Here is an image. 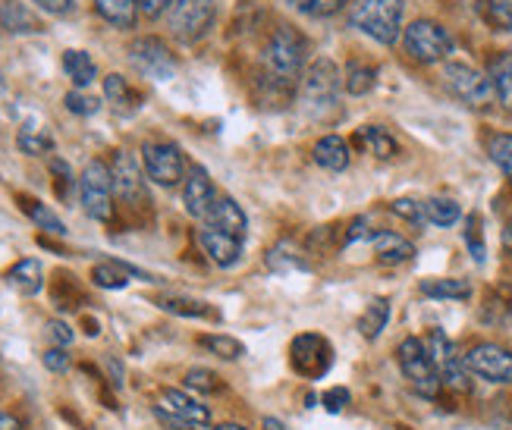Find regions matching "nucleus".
<instances>
[{"label":"nucleus","instance_id":"2eb2a0df","mask_svg":"<svg viewBox=\"0 0 512 430\" xmlns=\"http://www.w3.org/2000/svg\"><path fill=\"white\" fill-rule=\"evenodd\" d=\"M158 412L170 415V418H180L192 427H208L211 424V412H208V405H202L198 399L186 396L183 390H164L161 399H158Z\"/></svg>","mask_w":512,"mask_h":430},{"label":"nucleus","instance_id":"dca6fc26","mask_svg":"<svg viewBox=\"0 0 512 430\" xmlns=\"http://www.w3.org/2000/svg\"><path fill=\"white\" fill-rule=\"evenodd\" d=\"M198 245L205 248V255L217 267H233L242 258V239H236L230 233H220V230H214V226H205V230H198Z\"/></svg>","mask_w":512,"mask_h":430},{"label":"nucleus","instance_id":"2f4dec72","mask_svg":"<svg viewBox=\"0 0 512 430\" xmlns=\"http://www.w3.org/2000/svg\"><path fill=\"white\" fill-rule=\"evenodd\" d=\"M359 142L374 154V157H381V161H390V157L396 154V142H393V135L381 126H365L359 129Z\"/></svg>","mask_w":512,"mask_h":430},{"label":"nucleus","instance_id":"864d4df0","mask_svg":"<svg viewBox=\"0 0 512 430\" xmlns=\"http://www.w3.org/2000/svg\"><path fill=\"white\" fill-rule=\"evenodd\" d=\"M261 427H264V430H286L280 418H264V424H261Z\"/></svg>","mask_w":512,"mask_h":430},{"label":"nucleus","instance_id":"4468645a","mask_svg":"<svg viewBox=\"0 0 512 430\" xmlns=\"http://www.w3.org/2000/svg\"><path fill=\"white\" fill-rule=\"evenodd\" d=\"M110 176H114L117 198H123L129 208H139V205H145V201H148L142 167L136 164V157H132L129 151H117L114 164H110Z\"/></svg>","mask_w":512,"mask_h":430},{"label":"nucleus","instance_id":"c85d7f7f","mask_svg":"<svg viewBox=\"0 0 512 430\" xmlns=\"http://www.w3.org/2000/svg\"><path fill=\"white\" fill-rule=\"evenodd\" d=\"M421 296L428 299H450V302H465L472 296V286L465 280H425L421 283Z\"/></svg>","mask_w":512,"mask_h":430},{"label":"nucleus","instance_id":"c756f323","mask_svg":"<svg viewBox=\"0 0 512 430\" xmlns=\"http://www.w3.org/2000/svg\"><path fill=\"white\" fill-rule=\"evenodd\" d=\"M387 321H390V302L387 299H371L365 314L359 318V333L365 339H377V336H381V330L387 327Z\"/></svg>","mask_w":512,"mask_h":430},{"label":"nucleus","instance_id":"0eeeda50","mask_svg":"<svg viewBox=\"0 0 512 430\" xmlns=\"http://www.w3.org/2000/svg\"><path fill=\"white\" fill-rule=\"evenodd\" d=\"M443 82L453 92V98H459L465 107L472 110H484L494 104V85L484 73H478L469 63H447L443 66Z\"/></svg>","mask_w":512,"mask_h":430},{"label":"nucleus","instance_id":"412c9836","mask_svg":"<svg viewBox=\"0 0 512 430\" xmlns=\"http://www.w3.org/2000/svg\"><path fill=\"white\" fill-rule=\"evenodd\" d=\"M7 283L22 292V296H35V292H41V283H44V270H41V261L35 258H22L10 267L7 274Z\"/></svg>","mask_w":512,"mask_h":430},{"label":"nucleus","instance_id":"f257e3e1","mask_svg":"<svg viewBox=\"0 0 512 430\" xmlns=\"http://www.w3.org/2000/svg\"><path fill=\"white\" fill-rule=\"evenodd\" d=\"M406 0H352L349 22L377 44H396L403 32Z\"/></svg>","mask_w":512,"mask_h":430},{"label":"nucleus","instance_id":"423d86ee","mask_svg":"<svg viewBox=\"0 0 512 430\" xmlns=\"http://www.w3.org/2000/svg\"><path fill=\"white\" fill-rule=\"evenodd\" d=\"M340 70L337 63L327 60V57H318L315 63L308 66V73L302 79V104L308 110H333L337 107V98H340Z\"/></svg>","mask_w":512,"mask_h":430},{"label":"nucleus","instance_id":"37998d69","mask_svg":"<svg viewBox=\"0 0 512 430\" xmlns=\"http://www.w3.org/2000/svg\"><path fill=\"white\" fill-rule=\"evenodd\" d=\"M296 7L308 16H333L343 7V0H296Z\"/></svg>","mask_w":512,"mask_h":430},{"label":"nucleus","instance_id":"4be33fe9","mask_svg":"<svg viewBox=\"0 0 512 430\" xmlns=\"http://www.w3.org/2000/svg\"><path fill=\"white\" fill-rule=\"evenodd\" d=\"M487 79L494 85V98L512 110V54L503 51L497 57H491V66H487Z\"/></svg>","mask_w":512,"mask_h":430},{"label":"nucleus","instance_id":"f3484780","mask_svg":"<svg viewBox=\"0 0 512 430\" xmlns=\"http://www.w3.org/2000/svg\"><path fill=\"white\" fill-rule=\"evenodd\" d=\"M214 186H211V179L205 173V167H192L189 176H186V189H183V205L192 217L198 220H205L211 205H214Z\"/></svg>","mask_w":512,"mask_h":430},{"label":"nucleus","instance_id":"aec40b11","mask_svg":"<svg viewBox=\"0 0 512 430\" xmlns=\"http://www.w3.org/2000/svg\"><path fill=\"white\" fill-rule=\"evenodd\" d=\"M349 145L340 139V135H324V139L315 145V164L330 170V173H343L349 167Z\"/></svg>","mask_w":512,"mask_h":430},{"label":"nucleus","instance_id":"49530a36","mask_svg":"<svg viewBox=\"0 0 512 430\" xmlns=\"http://www.w3.org/2000/svg\"><path fill=\"white\" fill-rule=\"evenodd\" d=\"M41 361H44V368L54 371V374L70 371V355H66V349H60V346H54V349L44 352V355H41Z\"/></svg>","mask_w":512,"mask_h":430},{"label":"nucleus","instance_id":"b1692460","mask_svg":"<svg viewBox=\"0 0 512 430\" xmlns=\"http://www.w3.org/2000/svg\"><path fill=\"white\" fill-rule=\"evenodd\" d=\"M63 73H66V79H70L76 88H82V92H85V88L98 79V66H95V60L88 57L85 51L70 48V51H63Z\"/></svg>","mask_w":512,"mask_h":430},{"label":"nucleus","instance_id":"7c9ffc66","mask_svg":"<svg viewBox=\"0 0 512 430\" xmlns=\"http://www.w3.org/2000/svg\"><path fill=\"white\" fill-rule=\"evenodd\" d=\"M19 201H22V211H26V214L35 220V226H41V230H48V233H54V236H63V233H66L63 220H60L48 205H41V201L26 198V195H19Z\"/></svg>","mask_w":512,"mask_h":430},{"label":"nucleus","instance_id":"de8ad7c7","mask_svg":"<svg viewBox=\"0 0 512 430\" xmlns=\"http://www.w3.org/2000/svg\"><path fill=\"white\" fill-rule=\"evenodd\" d=\"M51 173L57 176V195L63 198V195H70V164H66V161H60V157H54V161H51Z\"/></svg>","mask_w":512,"mask_h":430},{"label":"nucleus","instance_id":"473e14b6","mask_svg":"<svg viewBox=\"0 0 512 430\" xmlns=\"http://www.w3.org/2000/svg\"><path fill=\"white\" fill-rule=\"evenodd\" d=\"M374 82H377V70H374V66H368V63H349L346 79H343V88H346L349 95L362 98V95L371 92Z\"/></svg>","mask_w":512,"mask_h":430},{"label":"nucleus","instance_id":"e433bc0d","mask_svg":"<svg viewBox=\"0 0 512 430\" xmlns=\"http://www.w3.org/2000/svg\"><path fill=\"white\" fill-rule=\"evenodd\" d=\"M487 151H491V161L506 173V179L512 183V135H494Z\"/></svg>","mask_w":512,"mask_h":430},{"label":"nucleus","instance_id":"7ed1b4c3","mask_svg":"<svg viewBox=\"0 0 512 430\" xmlns=\"http://www.w3.org/2000/svg\"><path fill=\"white\" fill-rule=\"evenodd\" d=\"M396 358H399V371L406 374V380L415 387L418 396H425V399H434L440 393V377H437V368H434V361L425 349V343H421L418 336H409L399 343L396 349Z\"/></svg>","mask_w":512,"mask_h":430},{"label":"nucleus","instance_id":"8fccbe9b","mask_svg":"<svg viewBox=\"0 0 512 430\" xmlns=\"http://www.w3.org/2000/svg\"><path fill=\"white\" fill-rule=\"evenodd\" d=\"M48 336L60 349H66L73 343V330H70V324H63V321H48Z\"/></svg>","mask_w":512,"mask_h":430},{"label":"nucleus","instance_id":"58836bf2","mask_svg":"<svg viewBox=\"0 0 512 430\" xmlns=\"http://www.w3.org/2000/svg\"><path fill=\"white\" fill-rule=\"evenodd\" d=\"M63 104H66V110H70V113H76V117H95V113L101 110V101L95 95L82 92V88H76V92L66 95Z\"/></svg>","mask_w":512,"mask_h":430},{"label":"nucleus","instance_id":"ddd939ff","mask_svg":"<svg viewBox=\"0 0 512 430\" xmlns=\"http://www.w3.org/2000/svg\"><path fill=\"white\" fill-rule=\"evenodd\" d=\"M469 374L487 380V383H512V352L497 343H478L462 355Z\"/></svg>","mask_w":512,"mask_h":430},{"label":"nucleus","instance_id":"6ab92c4d","mask_svg":"<svg viewBox=\"0 0 512 430\" xmlns=\"http://www.w3.org/2000/svg\"><path fill=\"white\" fill-rule=\"evenodd\" d=\"M371 245H374V255L384 264H403V261H412V255H415V245L406 236L390 233V230L374 233Z\"/></svg>","mask_w":512,"mask_h":430},{"label":"nucleus","instance_id":"3c124183","mask_svg":"<svg viewBox=\"0 0 512 430\" xmlns=\"http://www.w3.org/2000/svg\"><path fill=\"white\" fill-rule=\"evenodd\" d=\"M32 4L44 13H51V16H66L73 10V0H32Z\"/></svg>","mask_w":512,"mask_h":430},{"label":"nucleus","instance_id":"a19ab883","mask_svg":"<svg viewBox=\"0 0 512 430\" xmlns=\"http://www.w3.org/2000/svg\"><path fill=\"white\" fill-rule=\"evenodd\" d=\"M393 214L396 217H403V220H409V223H428V214H425V205L421 201H415V198H396L393 201Z\"/></svg>","mask_w":512,"mask_h":430},{"label":"nucleus","instance_id":"6e6d98bb","mask_svg":"<svg viewBox=\"0 0 512 430\" xmlns=\"http://www.w3.org/2000/svg\"><path fill=\"white\" fill-rule=\"evenodd\" d=\"M214 430H246L242 424H220V427H214Z\"/></svg>","mask_w":512,"mask_h":430},{"label":"nucleus","instance_id":"20e7f679","mask_svg":"<svg viewBox=\"0 0 512 430\" xmlns=\"http://www.w3.org/2000/svg\"><path fill=\"white\" fill-rule=\"evenodd\" d=\"M79 201L92 220L107 223L114 217V176L104 161H92L79 179Z\"/></svg>","mask_w":512,"mask_h":430},{"label":"nucleus","instance_id":"39448f33","mask_svg":"<svg viewBox=\"0 0 512 430\" xmlns=\"http://www.w3.org/2000/svg\"><path fill=\"white\" fill-rule=\"evenodd\" d=\"M403 44L412 60L418 63H440L453 54V38L450 32L434 19H415L403 32Z\"/></svg>","mask_w":512,"mask_h":430},{"label":"nucleus","instance_id":"c03bdc74","mask_svg":"<svg viewBox=\"0 0 512 430\" xmlns=\"http://www.w3.org/2000/svg\"><path fill=\"white\" fill-rule=\"evenodd\" d=\"M465 242H469V248H472V258L481 264L484 261V239H481V220L475 214L469 217V223H465Z\"/></svg>","mask_w":512,"mask_h":430},{"label":"nucleus","instance_id":"f704fd0d","mask_svg":"<svg viewBox=\"0 0 512 430\" xmlns=\"http://www.w3.org/2000/svg\"><path fill=\"white\" fill-rule=\"evenodd\" d=\"M425 214H428V223H434V226H453L462 217V211H459V205H456L453 198H431V201H425Z\"/></svg>","mask_w":512,"mask_h":430},{"label":"nucleus","instance_id":"72a5a7b5","mask_svg":"<svg viewBox=\"0 0 512 430\" xmlns=\"http://www.w3.org/2000/svg\"><path fill=\"white\" fill-rule=\"evenodd\" d=\"M484 22L497 32H512V0H484Z\"/></svg>","mask_w":512,"mask_h":430},{"label":"nucleus","instance_id":"a878e982","mask_svg":"<svg viewBox=\"0 0 512 430\" xmlns=\"http://www.w3.org/2000/svg\"><path fill=\"white\" fill-rule=\"evenodd\" d=\"M129 277H142L148 280V274H142L139 267H129L123 261H107V264H98L92 270V283L101 286V289H123L129 283Z\"/></svg>","mask_w":512,"mask_h":430},{"label":"nucleus","instance_id":"393cba45","mask_svg":"<svg viewBox=\"0 0 512 430\" xmlns=\"http://www.w3.org/2000/svg\"><path fill=\"white\" fill-rule=\"evenodd\" d=\"M95 10L110 26L132 29L139 19V0H95Z\"/></svg>","mask_w":512,"mask_h":430},{"label":"nucleus","instance_id":"f8f14e48","mask_svg":"<svg viewBox=\"0 0 512 430\" xmlns=\"http://www.w3.org/2000/svg\"><path fill=\"white\" fill-rule=\"evenodd\" d=\"M289 365H293L296 374H302L308 380H318L333 365V349L318 333H299L293 339V346H289Z\"/></svg>","mask_w":512,"mask_h":430},{"label":"nucleus","instance_id":"79ce46f5","mask_svg":"<svg viewBox=\"0 0 512 430\" xmlns=\"http://www.w3.org/2000/svg\"><path fill=\"white\" fill-rule=\"evenodd\" d=\"M264 261H267V267H271V270H277V274H286V270H308V264H305L302 258L286 255V252H283V245L274 248V252L267 255Z\"/></svg>","mask_w":512,"mask_h":430},{"label":"nucleus","instance_id":"9d476101","mask_svg":"<svg viewBox=\"0 0 512 430\" xmlns=\"http://www.w3.org/2000/svg\"><path fill=\"white\" fill-rule=\"evenodd\" d=\"M170 32L183 44H192L205 38L214 26V0H176L173 10L167 13Z\"/></svg>","mask_w":512,"mask_h":430},{"label":"nucleus","instance_id":"1a4fd4ad","mask_svg":"<svg viewBox=\"0 0 512 430\" xmlns=\"http://www.w3.org/2000/svg\"><path fill=\"white\" fill-rule=\"evenodd\" d=\"M129 63L132 70L145 79H154V82H167L176 76V57L170 54V48L161 41V38H136L129 44Z\"/></svg>","mask_w":512,"mask_h":430},{"label":"nucleus","instance_id":"a18cd8bd","mask_svg":"<svg viewBox=\"0 0 512 430\" xmlns=\"http://www.w3.org/2000/svg\"><path fill=\"white\" fill-rule=\"evenodd\" d=\"M321 405L330 412V415H337V412H343L346 405H349V390H343V387H330L324 396H321Z\"/></svg>","mask_w":512,"mask_h":430},{"label":"nucleus","instance_id":"4c0bfd02","mask_svg":"<svg viewBox=\"0 0 512 430\" xmlns=\"http://www.w3.org/2000/svg\"><path fill=\"white\" fill-rule=\"evenodd\" d=\"M161 308L183 314V318H217L214 308H208L205 302H189V299H161Z\"/></svg>","mask_w":512,"mask_h":430},{"label":"nucleus","instance_id":"5701e85b","mask_svg":"<svg viewBox=\"0 0 512 430\" xmlns=\"http://www.w3.org/2000/svg\"><path fill=\"white\" fill-rule=\"evenodd\" d=\"M0 26L13 35H32V32H41L44 26L38 22V16L26 7L19 4V0H10V4L0 7Z\"/></svg>","mask_w":512,"mask_h":430},{"label":"nucleus","instance_id":"6e6552de","mask_svg":"<svg viewBox=\"0 0 512 430\" xmlns=\"http://www.w3.org/2000/svg\"><path fill=\"white\" fill-rule=\"evenodd\" d=\"M431 361H434V368H437V377L443 387H450V390H459V393H469L472 390V380H469V368H465V361L456 355V346H453V339L443 333V330H431L428 333V343H425Z\"/></svg>","mask_w":512,"mask_h":430},{"label":"nucleus","instance_id":"cd10ccee","mask_svg":"<svg viewBox=\"0 0 512 430\" xmlns=\"http://www.w3.org/2000/svg\"><path fill=\"white\" fill-rule=\"evenodd\" d=\"M104 95H107V101L114 104L120 113H132V110H139V95L132 92L129 82H126L123 76H117V73H110V76L104 79Z\"/></svg>","mask_w":512,"mask_h":430},{"label":"nucleus","instance_id":"9b49d317","mask_svg":"<svg viewBox=\"0 0 512 430\" xmlns=\"http://www.w3.org/2000/svg\"><path fill=\"white\" fill-rule=\"evenodd\" d=\"M142 164L151 183H158L164 189H173L186 176V161L183 151L173 142H145L142 145Z\"/></svg>","mask_w":512,"mask_h":430},{"label":"nucleus","instance_id":"603ef678","mask_svg":"<svg viewBox=\"0 0 512 430\" xmlns=\"http://www.w3.org/2000/svg\"><path fill=\"white\" fill-rule=\"evenodd\" d=\"M0 430H19V421L10 412H0Z\"/></svg>","mask_w":512,"mask_h":430},{"label":"nucleus","instance_id":"a211bd4d","mask_svg":"<svg viewBox=\"0 0 512 430\" xmlns=\"http://www.w3.org/2000/svg\"><path fill=\"white\" fill-rule=\"evenodd\" d=\"M205 223L214 226V230H220V233L236 236V239H246V230H249V217H246V211H242L233 198H214V205H211Z\"/></svg>","mask_w":512,"mask_h":430},{"label":"nucleus","instance_id":"09e8293b","mask_svg":"<svg viewBox=\"0 0 512 430\" xmlns=\"http://www.w3.org/2000/svg\"><path fill=\"white\" fill-rule=\"evenodd\" d=\"M173 4H176V0H139V13L148 16V19H158L164 13H170Z\"/></svg>","mask_w":512,"mask_h":430},{"label":"nucleus","instance_id":"bb28decb","mask_svg":"<svg viewBox=\"0 0 512 430\" xmlns=\"http://www.w3.org/2000/svg\"><path fill=\"white\" fill-rule=\"evenodd\" d=\"M16 145L26 151V154H32V157H38V154H48L51 148H54V139H51V132L44 129V126H38L35 120H29V123H22V129H19V135H16Z\"/></svg>","mask_w":512,"mask_h":430},{"label":"nucleus","instance_id":"5fc2aeb1","mask_svg":"<svg viewBox=\"0 0 512 430\" xmlns=\"http://www.w3.org/2000/svg\"><path fill=\"white\" fill-rule=\"evenodd\" d=\"M503 245H506V248H512V220L506 223V230H503Z\"/></svg>","mask_w":512,"mask_h":430},{"label":"nucleus","instance_id":"f03ea898","mask_svg":"<svg viewBox=\"0 0 512 430\" xmlns=\"http://www.w3.org/2000/svg\"><path fill=\"white\" fill-rule=\"evenodd\" d=\"M308 60V41L289 26H280L264 48V66L277 82H293Z\"/></svg>","mask_w":512,"mask_h":430},{"label":"nucleus","instance_id":"ea45409f","mask_svg":"<svg viewBox=\"0 0 512 430\" xmlns=\"http://www.w3.org/2000/svg\"><path fill=\"white\" fill-rule=\"evenodd\" d=\"M186 387L198 393H217L220 390V377L208 368H192L186 371Z\"/></svg>","mask_w":512,"mask_h":430},{"label":"nucleus","instance_id":"c9c22d12","mask_svg":"<svg viewBox=\"0 0 512 430\" xmlns=\"http://www.w3.org/2000/svg\"><path fill=\"white\" fill-rule=\"evenodd\" d=\"M202 346L208 352H214L217 358H224V361H236V358L246 355V346H242L239 339H233V336H224V333L202 336Z\"/></svg>","mask_w":512,"mask_h":430}]
</instances>
